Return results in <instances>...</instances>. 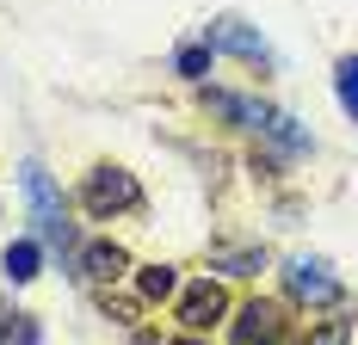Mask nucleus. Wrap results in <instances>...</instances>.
Returning a JSON list of instances; mask_svg holds the SVG:
<instances>
[{
    "mask_svg": "<svg viewBox=\"0 0 358 345\" xmlns=\"http://www.w3.org/2000/svg\"><path fill=\"white\" fill-rule=\"evenodd\" d=\"M204 43H210V50H229V56H241V62H272L266 37L248 31L241 19H216V25H204Z\"/></svg>",
    "mask_w": 358,
    "mask_h": 345,
    "instance_id": "5",
    "label": "nucleus"
},
{
    "mask_svg": "<svg viewBox=\"0 0 358 345\" xmlns=\"http://www.w3.org/2000/svg\"><path fill=\"white\" fill-rule=\"evenodd\" d=\"M229 345H285V309L253 296L248 309L235 314V327H229Z\"/></svg>",
    "mask_w": 358,
    "mask_h": 345,
    "instance_id": "3",
    "label": "nucleus"
},
{
    "mask_svg": "<svg viewBox=\"0 0 358 345\" xmlns=\"http://www.w3.org/2000/svg\"><path fill=\"white\" fill-rule=\"evenodd\" d=\"M222 309H229V296H222V284H216V277H198V284L179 296V321H185L192 333H204L210 321H222Z\"/></svg>",
    "mask_w": 358,
    "mask_h": 345,
    "instance_id": "6",
    "label": "nucleus"
},
{
    "mask_svg": "<svg viewBox=\"0 0 358 345\" xmlns=\"http://www.w3.org/2000/svg\"><path fill=\"white\" fill-rule=\"evenodd\" d=\"M216 265H222V272H235V277H248V272L266 265V253H259V247H216Z\"/></svg>",
    "mask_w": 358,
    "mask_h": 345,
    "instance_id": "10",
    "label": "nucleus"
},
{
    "mask_svg": "<svg viewBox=\"0 0 358 345\" xmlns=\"http://www.w3.org/2000/svg\"><path fill=\"white\" fill-rule=\"evenodd\" d=\"M334 87H340V105H346V117L358 124V56H346V62L334 68Z\"/></svg>",
    "mask_w": 358,
    "mask_h": 345,
    "instance_id": "11",
    "label": "nucleus"
},
{
    "mask_svg": "<svg viewBox=\"0 0 358 345\" xmlns=\"http://www.w3.org/2000/svg\"><path fill=\"white\" fill-rule=\"evenodd\" d=\"M25 204H31V216H37V235H43V247L62 259V253L74 247V235H69V216H62V198H56V179L37 167V161L25 167Z\"/></svg>",
    "mask_w": 358,
    "mask_h": 345,
    "instance_id": "1",
    "label": "nucleus"
},
{
    "mask_svg": "<svg viewBox=\"0 0 358 345\" xmlns=\"http://www.w3.org/2000/svg\"><path fill=\"white\" fill-rule=\"evenodd\" d=\"M0 333H6V327H0Z\"/></svg>",
    "mask_w": 358,
    "mask_h": 345,
    "instance_id": "16",
    "label": "nucleus"
},
{
    "mask_svg": "<svg viewBox=\"0 0 358 345\" xmlns=\"http://www.w3.org/2000/svg\"><path fill=\"white\" fill-rule=\"evenodd\" d=\"M80 204H87V216H117V210L143 204V185H136V172H124V167H93L87 185H80Z\"/></svg>",
    "mask_w": 358,
    "mask_h": 345,
    "instance_id": "2",
    "label": "nucleus"
},
{
    "mask_svg": "<svg viewBox=\"0 0 358 345\" xmlns=\"http://www.w3.org/2000/svg\"><path fill=\"white\" fill-rule=\"evenodd\" d=\"M173 284H179V272H173V265H143V272H136V290H143L148 302L173 296Z\"/></svg>",
    "mask_w": 358,
    "mask_h": 345,
    "instance_id": "9",
    "label": "nucleus"
},
{
    "mask_svg": "<svg viewBox=\"0 0 358 345\" xmlns=\"http://www.w3.org/2000/svg\"><path fill=\"white\" fill-rule=\"evenodd\" d=\"M173 345H204V339H198V333H192V339H173Z\"/></svg>",
    "mask_w": 358,
    "mask_h": 345,
    "instance_id": "15",
    "label": "nucleus"
},
{
    "mask_svg": "<svg viewBox=\"0 0 358 345\" xmlns=\"http://www.w3.org/2000/svg\"><path fill=\"white\" fill-rule=\"evenodd\" d=\"M346 339H352V321H346V314H334V321H322L303 345H346Z\"/></svg>",
    "mask_w": 358,
    "mask_h": 345,
    "instance_id": "13",
    "label": "nucleus"
},
{
    "mask_svg": "<svg viewBox=\"0 0 358 345\" xmlns=\"http://www.w3.org/2000/svg\"><path fill=\"white\" fill-rule=\"evenodd\" d=\"M130 272V253L117 241H93L80 247V277H93V284H117V277Z\"/></svg>",
    "mask_w": 358,
    "mask_h": 345,
    "instance_id": "7",
    "label": "nucleus"
},
{
    "mask_svg": "<svg viewBox=\"0 0 358 345\" xmlns=\"http://www.w3.org/2000/svg\"><path fill=\"white\" fill-rule=\"evenodd\" d=\"M173 68L185 74V80H204V74H210V43H185L173 56Z\"/></svg>",
    "mask_w": 358,
    "mask_h": 345,
    "instance_id": "12",
    "label": "nucleus"
},
{
    "mask_svg": "<svg viewBox=\"0 0 358 345\" xmlns=\"http://www.w3.org/2000/svg\"><path fill=\"white\" fill-rule=\"evenodd\" d=\"M106 314H117V321H136V302H130V296H106Z\"/></svg>",
    "mask_w": 358,
    "mask_h": 345,
    "instance_id": "14",
    "label": "nucleus"
},
{
    "mask_svg": "<svg viewBox=\"0 0 358 345\" xmlns=\"http://www.w3.org/2000/svg\"><path fill=\"white\" fill-rule=\"evenodd\" d=\"M0 265H6V277H13V284H31V277H37V241H13Z\"/></svg>",
    "mask_w": 358,
    "mask_h": 345,
    "instance_id": "8",
    "label": "nucleus"
},
{
    "mask_svg": "<svg viewBox=\"0 0 358 345\" xmlns=\"http://www.w3.org/2000/svg\"><path fill=\"white\" fill-rule=\"evenodd\" d=\"M285 284H290V296H303V302H340V296H346V284L327 272L322 259H290Z\"/></svg>",
    "mask_w": 358,
    "mask_h": 345,
    "instance_id": "4",
    "label": "nucleus"
}]
</instances>
